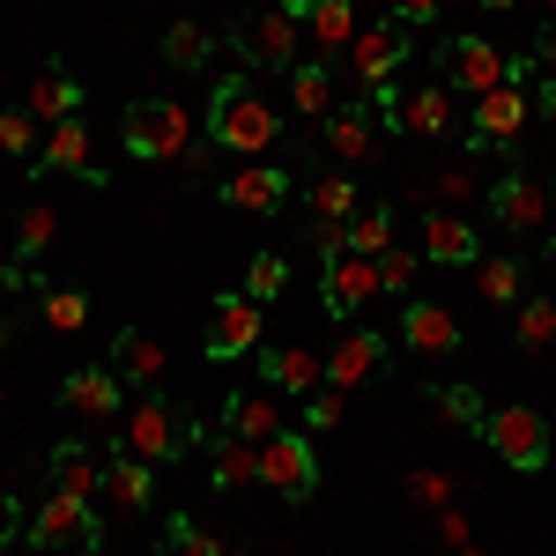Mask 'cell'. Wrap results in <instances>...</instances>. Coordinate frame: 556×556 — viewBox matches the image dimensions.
Segmentation results:
<instances>
[{
	"mask_svg": "<svg viewBox=\"0 0 556 556\" xmlns=\"http://www.w3.org/2000/svg\"><path fill=\"white\" fill-rule=\"evenodd\" d=\"M401 342L424 349V356H453V349H460V319H453L445 304L408 298V312H401Z\"/></svg>",
	"mask_w": 556,
	"mask_h": 556,
	"instance_id": "cell-25",
	"label": "cell"
},
{
	"mask_svg": "<svg viewBox=\"0 0 556 556\" xmlns=\"http://www.w3.org/2000/svg\"><path fill=\"white\" fill-rule=\"evenodd\" d=\"M416 497H424V505H438V513H445V505H453V482H445V475H416Z\"/></svg>",
	"mask_w": 556,
	"mask_h": 556,
	"instance_id": "cell-47",
	"label": "cell"
},
{
	"mask_svg": "<svg viewBox=\"0 0 556 556\" xmlns=\"http://www.w3.org/2000/svg\"><path fill=\"white\" fill-rule=\"evenodd\" d=\"M342 424V393L334 386H319V393H304V430L319 438V430H334Z\"/></svg>",
	"mask_w": 556,
	"mask_h": 556,
	"instance_id": "cell-44",
	"label": "cell"
},
{
	"mask_svg": "<svg viewBox=\"0 0 556 556\" xmlns=\"http://www.w3.org/2000/svg\"><path fill=\"white\" fill-rule=\"evenodd\" d=\"M542 260H549V275H556V238H542Z\"/></svg>",
	"mask_w": 556,
	"mask_h": 556,
	"instance_id": "cell-52",
	"label": "cell"
},
{
	"mask_svg": "<svg viewBox=\"0 0 556 556\" xmlns=\"http://www.w3.org/2000/svg\"><path fill=\"white\" fill-rule=\"evenodd\" d=\"M475 8H490V15H505V8H519V0H475Z\"/></svg>",
	"mask_w": 556,
	"mask_h": 556,
	"instance_id": "cell-51",
	"label": "cell"
},
{
	"mask_svg": "<svg viewBox=\"0 0 556 556\" xmlns=\"http://www.w3.org/2000/svg\"><path fill=\"white\" fill-rule=\"evenodd\" d=\"M364 379H386V342L371 327H342V334L327 342V386L349 393V386H364Z\"/></svg>",
	"mask_w": 556,
	"mask_h": 556,
	"instance_id": "cell-16",
	"label": "cell"
},
{
	"mask_svg": "<svg viewBox=\"0 0 556 556\" xmlns=\"http://www.w3.org/2000/svg\"><path fill=\"white\" fill-rule=\"evenodd\" d=\"M230 45L245 52V67H253V75H290V67H298V45H304V23L275 0V8L245 15V23L230 30Z\"/></svg>",
	"mask_w": 556,
	"mask_h": 556,
	"instance_id": "cell-6",
	"label": "cell"
},
{
	"mask_svg": "<svg viewBox=\"0 0 556 556\" xmlns=\"http://www.w3.org/2000/svg\"><path fill=\"white\" fill-rule=\"evenodd\" d=\"M453 119H460V97L430 75L424 89H401V104L386 112V127L408 134V141H438V134H453Z\"/></svg>",
	"mask_w": 556,
	"mask_h": 556,
	"instance_id": "cell-13",
	"label": "cell"
},
{
	"mask_svg": "<svg viewBox=\"0 0 556 556\" xmlns=\"http://www.w3.org/2000/svg\"><path fill=\"white\" fill-rule=\"evenodd\" d=\"M38 319L52 334H75L89 319V290H38Z\"/></svg>",
	"mask_w": 556,
	"mask_h": 556,
	"instance_id": "cell-39",
	"label": "cell"
},
{
	"mask_svg": "<svg viewBox=\"0 0 556 556\" xmlns=\"http://www.w3.org/2000/svg\"><path fill=\"white\" fill-rule=\"evenodd\" d=\"M201 453H208V468H215V490H245V482H260V445H245V438L201 430Z\"/></svg>",
	"mask_w": 556,
	"mask_h": 556,
	"instance_id": "cell-28",
	"label": "cell"
},
{
	"mask_svg": "<svg viewBox=\"0 0 556 556\" xmlns=\"http://www.w3.org/2000/svg\"><path fill=\"white\" fill-rule=\"evenodd\" d=\"M342 245H349V253H364V260L393 253V208H386V201H364V208L342 223Z\"/></svg>",
	"mask_w": 556,
	"mask_h": 556,
	"instance_id": "cell-30",
	"label": "cell"
},
{
	"mask_svg": "<svg viewBox=\"0 0 556 556\" xmlns=\"http://www.w3.org/2000/svg\"><path fill=\"white\" fill-rule=\"evenodd\" d=\"M23 542H30V549H83L89 556L97 542H104V527H97V513H89V497H60V490H52L38 513H30Z\"/></svg>",
	"mask_w": 556,
	"mask_h": 556,
	"instance_id": "cell-9",
	"label": "cell"
},
{
	"mask_svg": "<svg viewBox=\"0 0 556 556\" xmlns=\"http://www.w3.org/2000/svg\"><path fill=\"white\" fill-rule=\"evenodd\" d=\"M460 556H482V549H460Z\"/></svg>",
	"mask_w": 556,
	"mask_h": 556,
	"instance_id": "cell-55",
	"label": "cell"
},
{
	"mask_svg": "<svg viewBox=\"0 0 556 556\" xmlns=\"http://www.w3.org/2000/svg\"><path fill=\"white\" fill-rule=\"evenodd\" d=\"M104 505L112 513H149L156 505V468L119 445V460H104Z\"/></svg>",
	"mask_w": 556,
	"mask_h": 556,
	"instance_id": "cell-24",
	"label": "cell"
},
{
	"mask_svg": "<svg viewBox=\"0 0 556 556\" xmlns=\"http://www.w3.org/2000/svg\"><path fill=\"white\" fill-rule=\"evenodd\" d=\"M60 401H67L75 416H119L127 379H119L112 364H83V371H67V379H60Z\"/></svg>",
	"mask_w": 556,
	"mask_h": 556,
	"instance_id": "cell-23",
	"label": "cell"
},
{
	"mask_svg": "<svg viewBox=\"0 0 556 556\" xmlns=\"http://www.w3.org/2000/svg\"><path fill=\"white\" fill-rule=\"evenodd\" d=\"M401 23H438V0H393Z\"/></svg>",
	"mask_w": 556,
	"mask_h": 556,
	"instance_id": "cell-49",
	"label": "cell"
},
{
	"mask_svg": "<svg viewBox=\"0 0 556 556\" xmlns=\"http://www.w3.org/2000/svg\"><path fill=\"white\" fill-rule=\"evenodd\" d=\"M282 290H290V260L282 253H253L245 260V298L253 304H275Z\"/></svg>",
	"mask_w": 556,
	"mask_h": 556,
	"instance_id": "cell-37",
	"label": "cell"
},
{
	"mask_svg": "<svg viewBox=\"0 0 556 556\" xmlns=\"http://www.w3.org/2000/svg\"><path fill=\"white\" fill-rule=\"evenodd\" d=\"M497 460L513 475H542L556 460V430H549V416L542 408H527V401H505V408H490L482 416V430H475Z\"/></svg>",
	"mask_w": 556,
	"mask_h": 556,
	"instance_id": "cell-5",
	"label": "cell"
},
{
	"mask_svg": "<svg viewBox=\"0 0 556 556\" xmlns=\"http://www.w3.org/2000/svg\"><path fill=\"white\" fill-rule=\"evenodd\" d=\"M312 223H349V215L364 208V193H356V178L349 172H334V178H312Z\"/></svg>",
	"mask_w": 556,
	"mask_h": 556,
	"instance_id": "cell-34",
	"label": "cell"
},
{
	"mask_svg": "<svg viewBox=\"0 0 556 556\" xmlns=\"http://www.w3.org/2000/svg\"><path fill=\"white\" fill-rule=\"evenodd\" d=\"M549 208H556V201H549V186L527 172V164H519V172H505L497 186H490V215H497L505 230H519V238H534V230L549 223Z\"/></svg>",
	"mask_w": 556,
	"mask_h": 556,
	"instance_id": "cell-14",
	"label": "cell"
},
{
	"mask_svg": "<svg viewBox=\"0 0 556 556\" xmlns=\"http://www.w3.org/2000/svg\"><path fill=\"white\" fill-rule=\"evenodd\" d=\"M424 401H430V416H438V424H453V430H482V416H490V408H482V393H475L468 379L430 386Z\"/></svg>",
	"mask_w": 556,
	"mask_h": 556,
	"instance_id": "cell-32",
	"label": "cell"
},
{
	"mask_svg": "<svg viewBox=\"0 0 556 556\" xmlns=\"http://www.w3.org/2000/svg\"><path fill=\"white\" fill-rule=\"evenodd\" d=\"M408 282H416V253H379V298H408Z\"/></svg>",
	"mask_w": 556,
	"mask_h": 556,
	"instance_id": "cell-42",
	"label": "cell"
},
{
	"mask_svg": "<svg viewBox=\"0 0 556 556\" xmlns=\"http://www.w3.org/2000/svg\"><path fill=\"white\" fill-rule=\"evenodd\" d=\"M0 356H8V327H0Z\"/></svg>",
	"mask_w": 556,
	"mask_h": 556,
	"instance_id": "cell-53",
	"label": "cell"
},
{
	"mask_svg": "<svg viewBox=\"0 0 556 556\" xmlns=\"http://www.w3.org/2000/svg\"><path fill=\"white\" fill-rule=\"evenodd\" d=\"M371 298H379V260H364V253L319 260V312L327 319H356Z\"/></svg>",
	"mask_w": 556,
	"mask_h": 556,
	"instance_id": "cell-11",
	"label": "cell"
},
{
	"mask_svg": "<svg viewBox=\"0 0 556 556\" xmlns=\"http://www.w3.org/2000/svg\"><path fill=\"white\" fill-rule=\"evenodd\" d=\"M260 312L267 304H253L245 290H223V298L208 304V364H238V356H253L267 334H260Z\"/></svg>",
	"mask_w": 556,
	"mask_h": 556,
	"instance_id": "cell-10",
	"label": "cell"
},
{
	"mask_svg": "<svg viewBox=\"0 0 556 556\" xmlns=\"http://www.w3.org/2000/svg\"><path fill=\"white\" fill-rule=\"evenodd\" d=\"M23 112L45 119V127H60V119H83V75L67 67V60H45L30 97H23Z\"/></svg>",
	"mask_w": 556,
	"mask_h": 556,
	"instance_id": "cell-18",
	"label": "cell"
},
{
	"mask_svg": "<svg viewBox=\"0 0 556 556\" xmlns=\"http://www.w3.org/2000/svg\"><path fill=\"white\" fill-rule=\"evenodd\" d=\"M438 542H445V549H468V513L445 505V513H438Z\"/></svg>",
	"mask_w": 556,
	"mask_h": 556,
	"instance_id": "cell-45",
	"label": "cell"
},
{
	"mask_svg": "<svg viewBox=\"0 0 556 556\" xmlns=\"http://www.w3.org/2000/svg\"><path fill=\"white\" fill-rule=\"evenodd\" d=\"M542 8H549V23H556V0H542Z\"/></svg>",
	"mask_w": 556,
	"mask_h": 556,
	"instance_id": "cell-54",
	"label": "cell"
},
{
	"mask_svg": "<svg viewBox=\"0 0 556 556\" xmlns=\"http://www.w3.org/2000/svg\"><path fill=\"white\" fill-rule=\"evenodd\" d=\"M290 104H298L304 119H327L342 97H334V75H327V60H298L290 67Z\"/></svg>",
	"mask_w": 556,
	"mask_h": 556,
	"instance_id": "cell-31",
	"label": "cell"
},
{
	"mask_svg": "<svg viewBox=\"0 0 556 556\" xmlns=\"http://www.w3.org/2000/svg\"><path fill=\"white\" fill-rule=\"evenodd\" d=\"M30 172H67V178H83V186H104V164H89V127L83 119H60V127L45 134Z\"/></svg>",
	"mask_w": 556,
	"mask_h": 556,
	"instance_id": "cell-20",
	"label": "cell"
},
{
	"mask_svg": "<svg viewBox=\"0 0 556 556\" xmlns=\"http://www.w3.org/2000/svg\"><path fill=\"white\" fill-rule=\"evenodd\" d=\"M164 556H223V542H215L201 519H164Z\"/></svg>",
	"mask_w": 556,
	"mask_h": 556,
	"instance_id": "cell-40",
	"label": "cell"
},
{
	"mask_svg": "<svg viewBox=\"0 0 556 556\" xmlns=\"http://www.w3.org/2000/svg\"><path fill=\"white\" fill-rule=\"evenodd\" d=\"M371 127H379V112H371V97H356V104H334V112L319 119V141H327V156H334V164H364Z\"/></svg>",
	"mask_w": 556,
	"mask_h": 556,
	"instance_id": "cell-21",
	"label": "cell"
},
{
	"mask_svg": "<svg viewBox=\"0 0 556 556\" xmlns=\"http://www.w3.org/2000/svg\"><path fill=\"white\" fill-rule=\"evenodd\" d=\"M475 298L482 304H519L527 298V267H519V260H475Z\"/></svg>",
	"mask_w": 556,
	"mask_h": 556,
	"instance_id": "cell-35",
	"label": "cell"
},
{
	"mask_svg": "<svg viewBox=\"0 0 556 556\" xmlns=\"http://www.w3.org/2000/svg\"><path fill=\"white\" fill-rule=\"evenodd\" d=\"M408 52H416V45H408V23H401V15H386V23H371V30H356V38H349L342 60H349V75H356L364 89H379V83H393V67H401Z\"/></svg>",
	"mask_w": 556,
	"mask_h": 556,
	"instance_id": "cell-12",
	"label": "cell"
},
{
	"mask_svg": "<svg viewBox=\"0 0 556 556\" xmlns=\"http://www.w3.org/2000/svg\"><path fill=\"white\" fill-rule=\"evenodd\" d=\"M208 141H215V149H230V156H267V149H282V112L260 97V75H230V83H215V97H208Z\"/></svg>",
	"mask_w": 556,
	"mask_h": 556,
	"instance_id": "cell-1",
	"label": "cell"
},
{
	"mask_svg": "<svg viewBox=\"0 0 556 556\" xmlns=\"http://www.w3.org/2000/svg\"><path fill=\"white\" fill-rule=\"evenodd\" d=\"M0 149H8V156H23V164H38V119H30V112H0Z\"/></svg>",
	"mask_w": 556,
	"mask_h": 556,
	"instance_id": "cell-41",
	"label": "cell"
},
{
	"mask_svg": "<svg viewBox=\"0 0 556 556\" xmlns=\"http://www.w3.org/2000/svg\"><path fill=\"white\" fill-rule=\"evenodd\" d=\"M282 8L304 23V45H312L319 60L349 52V38H356V0H282Z\"/></svg>",
	"mask_w": 556,
	"mask_h": 556,
	"instance_id": "cell-17",
	"label": "cell"
},
{
	"mask_svg": "<svg viewBox=\"0 0 556 556\" xmlns=\"http://www.w3.org/2000/svg\"><path fill=\"white\" fill-rule=\"evenodd\" d=\"M30 290H52V282H45V275H38V267H30L23 253L0 260V298H30Z\"/></svg>",
	"mask_w": 556,
	"mask_h": 556,
	"instance_id": "cell-43",
	"label": "cell"
},
{
	"mask_svg": "<svg viewBox=\"0 0 556 556\" xmlns=\"http://www.w3.org/2000/svg\"><path fill=\"white\" fill-rule=\"evenodd\" d=\"M260 379L275 386V393H290V401H304V393H319L327 386V356L304 342H260Z\"/></svg>",
	"mask_w": 556,
	"mask_h": 556,
	"instance_id": "cell-15",
	"label": "cell"
},
{
	"mask_svg": "<svg viewBox=\"0 0 556 556\" xmlns=\"http://www.w3.org/2000/svg\"><path fill=\"white\" fill-rule=\"evenodd\" d=\"M527 60H534L542 75H556V23H542V30H534V52H527Z\"/></svg>",
	"mask_w": 556,
	"mask_h": 556,
	"instance_id": "cell-46",
	"label": "cell"
},
{
	"mask_svg": "<svg viewBox=\"0 0 556 556\" xmlns=\"http://www.w3.org/2000/svg\"><path fill=\"white\" fill-rule=\"evenodd\" d=\"M52 238H60V208H45V201H30V208L15 215V253H23V260H38L45 245H52Z\"/></svg>",
	"mask_w": 556,
	"mask_h": 556,
	"instance_id": "cell-38",
	"label": "cell"
},
{
	"mask_svg": "<svg viewBox=\"0 0 556 556\" xmlns=\"http://www.w3.org/2000/svg\"><path fill=\"white\" fill-rule=\"evenodd\" d=\"M119 445H127V453H141V460L156 468V460H178V453H201V424H193V416H178V401L164 393V386H149V393L127 408Z\"/></svg>",
	"mask_w": 556,
	"mask_h": 556,
	"instance_id": "cell-4",
	"label": "cell"
},
{
	"mask_svg": "<svg viewBox=\"0 0 556 556\" xmlns=\"http://www.w3.org/2000/svg\"><path fill=\"white\" fill-rule=\"evenodd\" d=\"M52 490H60V497H89V490H104V453L83 445V438H60V445H52Z\"/></svg>",
	"mask_w": 556,
	"mask_h": 556,
	"instance_id": "cell-27",
	"label": "cell"
},
{
	"mask_svg": "<svg viewBox=\"0 0 556 556\" xmlns=\"http://www.w3.org/2000/svg\"><path fill=\"white\" fill-rule=\"evenodd\" d=\"M527 119H534V97H527V83H505L490 89V97H475L468 112V149L475 156H519V134H527Z\"/></svg>",
	"mask_w": 556,
	"mask_h": 556,
	"instance_id": "cell-7",
	"label": "cell"
},
{
	"mask_svg": "<svg viewBox=\"0 0 556 556\" xmlns=\"http://www.w3.org/2000/svg\"><path fill=\"white\" fill-rule=\"evenodd\" d=\"M438 83L453 97H490L505 83H534V60L527 52H497L490 38H445L438 45Z\"/></svg>",
	"mask_w": 556,
	"mask_h": 556,
	"instance_id": "cell-2",
	"label": "cell"
},
{
	"mask_svg": "<svg viewBox=\"0 0 556 556\" xmlns=\"http://www.w3.org/2000/svg\"><path fill=\"white\" fill-rule=\"evenodd\" d=\"M193 134H201V119L178 97H141V104H127V119H119V141H127L134 164H178L193 149Z\"/></svg>",
	"mask_w": 556,
	"mask_h": 556,
	"instance_id": "cell-3",
	"label": "cell"
},
{
	"mask_svg": "<svg viewBox=\"0 0 556 556\" xmlns=\"http://www.w3.org/2000/svg\"><path fill=\"white\" fill-rule=\"evenodd\" d=\"M164 60H172L178 75H201L215 60V30L208 23H172V30H164Z\"/></svg>",
	"mask_w": 556,
	"mask_h": 556,
	"instance_id": "cell-33",
	"label": "cell"
},
{
	"mask_svg": "<svg viewBox=\"0 0 556 556\" xmlns=\"http://www.w3.org/2000/svg\"><path fill=\"white\" fill-rule=\"evenodd\" d=\"M112 371H119L127 386H141V393L164 386V342L141 334V327H119V334H112Z\"/></svg>",
	"mask_w": 556,
	"mask_h": 556,
	"instance_id": "cell-26",
	"label": "cell"
},
{
	"mask_svg": "<svg viewBox=\"0 0 556 556\" xmlns=\"http://www.w3.org/2000/svg\"><path fill=\"white\" fill-rule=\"evenodd\" d=\"M513 342L519 349H549L556 342V298H519L513 304Z\"/></svg>",
	"mask_w": 556,
	"mask_h": 556,
	"instance_id": "cell-36",
	"label": "cell"
},
{
	"mask_svg": "<svg viewBox=\"0 0 556 556\" xmlns=\"http://www.w3.org/2000/svg\"><path fill=\"white\" fill-rule=\"evenodd\" d=\"M424 260H438V267H475V260H482L475 223H468V215H453V208H430L424 215Z\"/></svg>",
	"mask_w": 556,
	"mask_h": 556,
	"instance_id": "cell-22",
	"label": "cell"
},
{
	"mask_svg": "<svg viewBox=\"0 0 556 556\" xmlns=\"http://www.w3.org/2000/svg\"><path fill=\"white\" fill-rule=\"evenodd\" d=\"M230 408H223V430L230 438H245V445H267V438H282V408L267 401V393H223Z\"/></svg>",
	"mask_w": 556,
	"mask_h": 556,
	"instance_id": "cell-29",
	"label": "cell"
},
{
	"mask_svg": "<svg viewBox=\"0 0 556 556\" xmlns=\"http://www.w3.org/2000/svg\"><path fill=\"white\" fill-rule=\"evenodd\" d=\"M290 201V172L282 164H238L223 178V208H245V215H275Z\"/></svg>",
	"mask_w": 556,
	"mask_h": 556,
	"instance_id": "cell-19",
	"label": "cell"
},
{
	"mask_svg": "<svg viewBox=\"0 0 556 556\" xmlns=\"http://www.w3.org/2000/svg\"><path fill=\"white\" fill-rule=\"evenodd\" d=\"M260 490H275L282 505H304L319 490V453H312V430H282L260 445Z\"/></svg>",
	"mask_w": 556,
	"mask_h": 556,
	"instance_id": "cell-8",
	"label": "cell"
},
{
	"mask_svg": "<svg viewBox=\"0 0 556 556\" xmlns=\"http://www.w3.org/2000/svg\"><path fill=\"white\" fill-rule=\"evenodd\" d=\"M23 527H30V513H23V505H15V497H0V549H8V542H15V534H23Z\"/></svg>",
	"mask_w": 556,
	"mask_h": 556,
	"instance_id": "cell-48",
	"label": "cell"
},
{
	"mask_svg": "<svg viewBox=\"0 0 556 556\" xmlns=\"http://www.w3.org/2000/svg\"><path fill=\"white\" fill-rule=\"evenodd\" d=\"M534 112L549 119V134H556V75H542V97H534Z\"/></svg>",
	"mask_w": 556,
	"mask_h": 556,
	"instance_id": "cell-50",
	"label": "cell"
}]
</instances>
